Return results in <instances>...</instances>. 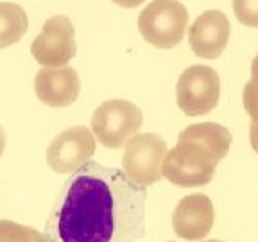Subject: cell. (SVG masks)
I'll return each instance as SVG.
<instances>
[{"instance_id": "obj_1", "label": "cell", "mask_w": 258, "mask_h": 242, "mask_svg": "<svg viewBox=\"0 0 258 242\" xmlns=\"http://www.w3.org/2000/svg\"><path fill=\"white\" fill-rule=\"evenodd\" d=\"M145 203L147 187L90 160L64 182L45 231L52 242H138L145 235Z\"/></svg>"}, {"instance_id": "obj_16", "label": "cell", "mask_w": 258, "mask_h": 242, "mask_svg": "<svg viewBox=\"0 0 258 242\" xmlns=\"http://www.w3.org/2000/svg\"><path fill=\"white\" fill-rule=\"evenodd\" d=\"M249 142L253 151L258 154V124H254V122H251V128H249Z\"/></svg>"}, {"instance_id": "obj_5", "label": "cell", "mask_w": 258, "mask_h": 242, "mask_svg": "<svg viewBox=\"0 0 258 242\" xmlns=\"http://www.w3.org/2000/svg\"><path fill=\"white\" fill-rule=\"evenodd\" d=\"M221 97V77L217 70L206 65H192L177 79L176 101L188 117L206 115L217 108Z\"/></svg>"}, {"instance_id": "obj_3", "label": "cell", "mask_w": 258, "mask_h": 242, "mask_svg": "<svg viewBox=\"0 0 258 242\" xmlns=\"http://www.w3.org/2000/svg\"><path fill=\"white\" fill-rule=\"evenodd\" d=\"M140 34L158 48H174L188 29V11L179 0H153L138 18Z\"/></svg>"}, {"instance_id": "obj_9", "label": "cell", "mask_w": 258, "mask_h": 242, "mask_svg": "<svg viewBox=\"0 0 258 242\" xmlns=\"http://www.w3.org/2000/svg\"><path fill=\"white\" fill-rule=\"evenodd\" d=\"M215 208L206 194H190L179 199L172 214V228L179 238L203 240L212 231Z\"/></svg>"}, {"instance_id": "obj_8", "label": "cell", "mask_w": 258, "mask_h": 242, "mask_svg": "<svg viewBox=\"0 0 258 242\" xmlns=\"http://www.w3.org/2000/svg\"><path fill=\"white\" fill-rule=\"evenodd\" d=\"M231 36V24L219 9H208L188 29V45L194 54L205 59H217Z\"/></svg>"}, {"instance_id": "obj_17", "label": "cell", "mask_w": 258, "mask_h": 242, "mask_svg": "<svg viewBox=\"0 0 258 242\" xmlns=\"http://www.w3.org/2000/svg\"><path fill=\"white\" fill-rule=\"evenodd\" d=\"M251 83L258 86V54L254 56L253 63H251Z\"/></svg>"}, {"instance_id": "obj_10", "label": "cell", "mask_w": 258, "mask_h": 242, "mask_svg": "<svg viewBox=\"0 0 258 242\" xmlns=\"http://www.w3.org/2000/svg\"><path fill=\"white\" fill-rule=\"evenodd\" d=\"M32 52L41 65L47 67H59L69 63L76 54L74 25L63 16L48 20L43 34L32 47Z\"/></svg>"}, {"instance_id": "obj_7", "label": "cell", "mask_w": 258, "mask_h": 242, "mask_svg": "<svg viewBox=\"0 0 258 242\" xmlns=\"http://www.w3.org/2000/svg\"><path fill=\"white\" fill-rule=\"evenodd\" d=\"M95 153V137L85 126H74L64 129L48 145L47 161L52 170L61 174H72L88 163Z\"/></svg>"}, {"instance_id": "obj_4", "label": "cell", "mask_w": 258, "mask_h": 242, "mask_svg": "<svg viewBox=\"0 0 258 242\" xmlns=\"http://www.w3.org/2000/svg\"><path fill=\"white\" fill-rule=\"evenodd\" d=\"M142 122L144 115L137 104L124 99H111L93 111L92 131L104 147L118 149L138 133Z\"/></svg>"}, {"instance_id": "obj_14", "label": "cell", "mask_w": 258, "mask_h": 242, "mask_svg": "<svg viewBox=\"0 0 258 242\" xmlns=\"http://www.w3.org/2000/svg\"><path fill=\"white\" fill-rule=\"evenodd\" d=\"M233 11L240 24L258 29V0H233Z\"/></svg>"}, {"instance_id": "obj_11", "label": "cell", "mask_w": 258, "mask_h": 242, "mask_svg": "<svg viewBox=\"0 0 258 242\" xmlns=\"http://www.w3.org/2000/svg\"><path fill=\"white\" fill-rule=\"evenodd\" d=\"M81 90L74 69H48L36 76V95L41 102L54 108L72 104Z\"/></svg>"}, {"instance_id": "obj_6", "label": "cell", "mask_w": 258, "mask_h": 242, "mask_svg": "<svg viewBox=\"0 0 258 242\" xmlns=\"http://www.w3.org/2000/svg\"><path fill=\"white\" fill-rule=\"evenodd\" d=\"M167 153V144L161 137L154 133H137L125 144L122 169L135 183L151 187L163 177L161 167Z\"/></svg>"}, {"instance_id": "obj_18", "label": "cell", "mask_w": 258, "mask_h": 242, "mask_svg": "<svg viewBox=\"0 0 258 242\" xmlns=\"http://www.w3.org/2000/svg\"><path fill=\"white\" fill-rule=\"evenodd\" d=\"M113 2L122 6V8H137V6L144 4L145 0H113Z\"/></svg>"}, {"instance_id": "obj_15", "label": "cell", "mask_w": 258, "mask_h": 242, "mask_svg": "<svg viewBox=\"0 0 258 242\" xmlns=\"http://www.w3.org/2000/svg\"><path fill=\"white\" fill-rule=\"evenodd\" d=\"M242 101H244V108H246L247 115L251 117V122L258 124V86H254L251 81L244 86Z\"/></svg>"}, {"instance_id": "obj_2", "label": "cell", "mask_w": 258, "mask_h": 242, "mask_svg": "<svg viewBox=\"0 0 258 242\" xmlns=\"http://www.w3.org/2000/svg\"><path fill=\"white\" fill-rule=\"evenodd\" d=\"M221 158L214 151L194 140H177V145L167 153L161 172L179 189L208 185L215 176Z\"/></svg>"}, {"instance_id": "obj_13", "label": "cell", "mask_w": 258, "mask_h": 242, "mask_svg": "<svg viewBox=\"0 0 258 242\" xmlns=\"http://www.w3.org/2000/svg\"><path fill=\"white\" fill-rule=\"evenodd\" d=\"M0 242H52L47 231L15 221H0Z\"/></svg>"}, {"instance_id": "obj_19", "label": "cell", "mask_w": 258, "mask_h": 242, "mask_svg": "<svg viewBox=\"0 0 258 242\" xmlns=\"http://www.w3.org/2000/svg\"><path fill=\"white\" fill-rule=\"evenodd\" d=\"M4 145H6V135H4V129L0 128V154L4 151Z\"/></svg>"}, {"instance_id": "obj_12", "label": "cell", "mask_w": 258, "mask_h": 242, "mask_svg": "<svg viewBox=\"0 0 258 242\" xmlns=\"http://www.w3.org/2000/svg\"><path fill=\"white\" fill-rule=\"evenodd\" d=\"M177 140L199 142V144L210 147L221 160L230 153V147L233 144L230 129L224 128L222 124H217V122H199V124L188 126L179 133Z\"/></svg>"}, {"instance_id": "obj_20", "label": "cell", "mask_w": 258, "mask_h": 242, "mask_svg": "<svg viewBox=\"0 0 258 242\" xmlns=\"http://www.w3.org/2000/svg\"><path fill=\"white\" fill-rule=\"evenodd\" d=\"M201 242V240H199ZM205 242H222V240H215V238H212V240H205Z\"/></svg>"}]
</instances>
